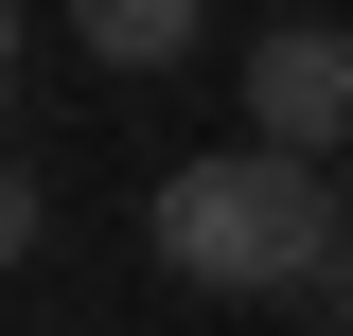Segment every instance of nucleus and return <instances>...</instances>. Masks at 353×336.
Wrapping results in <instances>:
<instances>
[{
  "label": "nucleus",
  "mask_w": 353,
  "mask_h": 336,
  "mask_svg": "<svg viewBox=\"0 0 353 336\" xmlns=\"http://www.w3.org/2000/svg\"><path fill=\"white\" fill-rule=\"evenodd\" d=\"M159 265L194 301H301L318 265H336V230H353V177L336 160H283V142H212V160H176L159 177Z\"/></svg>",
  "instance_id": "1"
},
{
  "label": "nucleus",
  "mask_w": 353,
  "mask_h": 336,
  "mask_svg": "<svg viewBox=\"0 0 353 336\" xmlns=\"http://www.w3.org/2000/svg\"><path fill=\"white\" fill-rule=\"evenodd\" d=\"M248 142L353 177V36H336V18H283V36L248 53Z\"/></svg>",
  "instance_id": "2"
},
{
  "label": "nucleus",
  "mask_w": 353,
  "mask_h": 336,
  "mask_svg": "<svg viewBox=\"0 0 353 336\" xmlns=\"http://www.w3.org/2000/svg\"><path fill=\"white\" fill-rule=\"evenodd\" d=\"M71 36L106 53V71H176V53L212 36V0H71Z\"/></svg>",
  "instance_id": "3"
},
{
  "label": "nucleus",
  "mask_w": 353,
  "mask_h": 336,
  "mask_svg": "<svg viewBox=\"0 0 353 336\" xmlns=\"http://www.w3.org/2000/svg\"><path fill=\"white\" fill-rule=\"evenodd\" d=\"M36 230H53V195H36L18 160H0V265H36Z\"/></svg>",
  "instance_id": "4"
},
{
  "label": "nucleus",
  "mask_w": 353,
  "mask_h": 336,
  "mask_svg": "<svg viewBox=\"0 0 353 336\" xmlns=\"http://www.w3.org/2000/svg\"><path fill=\"white\" fill-rule=\"evenodd\" d=\"M301 301H318V319H336V336H353V230H336V265H318V283H301Z\"/></svg>",
  "instance_id": "5"
},
{
  "label": "nucleus",
  "mask_w": 353,
  "mask_h": 336,
  "mask_svg": "<svg viewBox=\"0 0 353 336\" xmlns=\"http://www.w3.org/2000/svg\"><path fill=\"white\" fill-rule=\"evenodd\" d=\"M0 106H18V0H0Z\"/></svg>",
  "instance_id": "6"
}]
</instances>
